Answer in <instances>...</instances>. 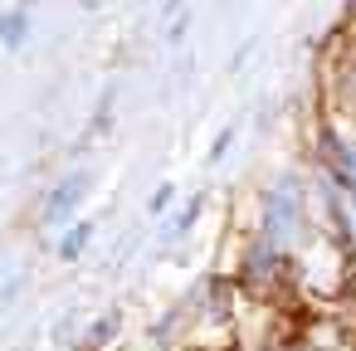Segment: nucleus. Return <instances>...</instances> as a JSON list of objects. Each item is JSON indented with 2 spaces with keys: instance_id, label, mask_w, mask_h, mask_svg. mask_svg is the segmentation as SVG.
Returning <instances> with one entry per match:
<instances>
[{
  "instance_id": "obj_8",
  "label": "nucleus",
  "mask_w": 356,
  "mask_h": 351,
  "mask_svg": "<svg viewBox=\"0 0 356 351\" xmlns=\"http://www.w3.org/2000/svg\"><path fill=\"white\" fill-rule=\"evenodd\" d=\"M166 200H171V186H161V190L152 195V215H161V210H166Z\"/></svg>"
},
{
  "instance_id": "obj_2",
  "label": "nucleus",
  "mask_w": 356,
  "mask_h": 351,
  "mask_svg": "<svg viewBox=\"0 0 356 351\" xmlns=\"http://www.w3.org/2000/svg\"><path fill=\"white\" fill-rule=\"evenodd\" d=\"M327 166H332V176H337V186L346 190V200L356 205V152H346V147H337V142H327Z\"/></svg>"
},
{
  "instance_id": "obj_7",
  "label": "nucleus",
  "mask_w": 356,
  "mask_h": 351,
  "mask_svg": "<svg viewBox=\"0 0 356 351\" xmlns=\"http://www.w3.org/2000/svg\"><path fill=\"white\" fill-rule=\"evenodd\" d=\"M229 142H234V127H225V132H220V137H215V147H210V161H220V156H225V147H229Z\"/></svg>"
},
{
  "instance_id": "obj_1",
  "label": "nucleus",
  "mask_w": 356,
  "mask_h": 351,
  "mask_svg": "<svg viewBox=\"0 0 356 351\" xmlns=\"http://www.w3.org/2000/svg\"><path fill=\"white\" fill-rule=\"evenodd\" d=\"M293 225H298V190H293V186H278V190L268 195V205H264V239L278 244Z\"/></svg>"
},
{
  "instance_id": "obj_5",
  "label": "nucleus",
  "mask_w": 356,
  "mask_h": 351,
  "mask_svg": "<svg viewBox=\"0 0 356 351\" xmlns=\"http://www.w3.org/2000/svg\"><path fill=\"white\" fill-rule=\"evenodd\" d=\"M20 35H25V6L0 20V44H20Z\"/></svg>"
},
{
  "instance_id": "obj_4",
  "label": "nucleus",
  "mask_w": 356,
  "mask_h": 351,
  "mask_svg": "<svg viewBox=\"0 0 356 351\" xmlns=\"http://www.w3.org/2000/svg\"><path fill=\"white\" fill-rule=\"evenodd\" d=\"M88 234H93V225H74V229L64 234L59 254H64V259H79V254H83V244H88Z\"/></svg>"
},
{
  "instance_id": "obj_6",
  "label": "nucleus",
  "mask_w": 356,
  "mask_h": 351,
  "mask_svg": "<svg viewBox=\"0 0 356 351\" xmlns=\"http://www.w3.org/2000/svg\"><path fill=\"white\" fill-rule=\"evenodd\" d=\"M108 336H118V312H113V317H103V322H98V327L88 332V341H83V351H93V346H103Z\"/></svg>"
},
{
  "instance_id": "obj_3",
  "label": "nucleus",
  "mask_w": 356,
  "mask_h": 351,
  "mask_svg": "<svg viewBox=\"0 0 356 351\" xmlns=\"http://www.w3.org/2000/svg\"><path fill=\"white\" fill-rule=\"evenodd\" d=\"M83 186H88V176H74V181H64V186L54 190V200H49V220H59V215H69V210L79 205V195H83Z\"/></svg>"
}]
</instances>
